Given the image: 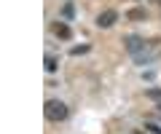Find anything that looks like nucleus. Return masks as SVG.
Returning a JSON list of instances; mask_svg holds the SVG:
<instances>
[{
	"mask_svg": "<svg viewBox=\"0 0 161 134\" xmlns=\"http://www.w3.org/2000/svg\"><path fill=\"white\" fill-rule=\"evenodd\" d=\"M43 113H46V118L48 121H54V123H59V121H64L67 118V105L64 102H59V99H48L46 102V107H43Z\"/></svg>",
	"mask_w": 161,
	"mask_h": 134,
	"instance_id": "nucleus-1",
	"label": "nucleus"
},
{
	"mask_svg": "<svg viewBox=\"0 0 161 134\" xmlns=\"http://www.w3.org/2000/svg\"><path fill=\"white\" fill-rule=\"evenodd\" d=\"M150 59H153V56H150V54H145V51H142V54H134V62H137V64H148Z\"/></svg>",
	"mask_w": 161,
	"mask_h": 134,
	"instance_id": "nucleus-10",
	"label": "nucleus"
},
{
	"mask_svg": "<svg viewBox=\"0 0 161 134\" xmlns=\"http://www.w3.org/2000/svg\"><path fill=\"white\" fill-rule=\"evenodd\" d=\"M89 48H92L89 43H80V46H73V48H70V54H73V56H80V54H89Z\"/></svg>",
	"mask_w": 161,
	"mask_h": 134,
	"instance_id": "nucleus-8",
	"label": "nucleus"
},
{
	"mask_svg": "<svg viewBox=\"0 0 161 134\" xmlns=\"http://www.w3.org/2000/svg\"><path fill=\"white\" fill-rule=\"evenodd\" d=\"M62 19H64V22H73V19H75V3L67 0V3L62 6Z\"/></svg>",
	"mask_w": 161,
	"mask_h": 134,
	"instance_id": "nucleus-6",
	"label": "nucleus"
},
{
	"mask_svg": "<svg viewBox=\"0 0 161 134\" xmlns=\"http://www.w3.org/2000/svg\"><path fill=\"white\" fill-rule=\"evenodd\" d=\"M54 35H57V38H62V40H70V38H73V29H70L67 24H64V19H62V22H57V24H54Z\"/></svg>",
	"mask_w": 161,
	"mask_h": 134,
	"instance_id": "nucleus-4",
	"label": "nucleus"
},
{
	"mask_svg": "<svg viewBox=\"0 0 161 134\" xmlns=\"http://www.w3.org/2000/svg\"><path fill=\"white\" fill-rule=\"evenodd\" d=\"M115 22H118V11H115V8H108V11H102V13L97 16V27H99V29L113 27Z\"/></svg>",
	"mask_w": 161,
	"mask_h": 134,
	"instance_id": "nucleus-3",
	"label": "nucleus"
},
{
	"mask_svg": "<svg viewBox=\"0 0 161 134\" xmlns=\"http://www.w3.org/2000/svg\"><path fill=\"white\" fill-rule=\"evenodd\" d=\"M126 19L129 22H145V19H148V11H145V8H129L126 11Z\"/></svg>",
	"mask_w": 161,
	"mask_h": 134,
	"instance_id": "nucleus-5",
	"label": "nucleus"
},
{
	"mask_svg": "<svg viewBox=\"0 0 161 134\" xmlns=\"http://www.w3.org/2000/svg\"><path fill=\"white\" fill-rule=\"evenodd\" d=\"M57 67H59V59L48 54V56H46V72H57Z\"/></svg>",
	"mask_w": 161,
	"mask_h": 134,
	"instance_id": "nucleus-7",
	"label": "nucleus"
},
{
	"mask_svg": "<svg viewBox=\"0 0 161 134\" xmlns=\"http://www.w3.org/2000/svg\"><path fill=\"white\" fill-rule=\"evenodd\" d=\"M145 129H148L150 134H161V126H158V123H145Z\"/></svg>",
	"mask_w": 161,
	"mask_h": 134,
	"instance_id": "nucleus-11",
	"label": "nucleus"
},
{
	"mask_svg": "<svg viewBox=\"0 0 161 134\" xmlns=\"http://www.w3.org/2000/svg\"><path fill=\"white\" fill-rule=\"evenodd\" d=\"M124 46H126L129 54H142V51H148V48H150V43H145L142 38H137V35H129L126 40H124Z\"/></svg>",
	"mask_w": 161,
	"mask_h": 134,
	"instance_id": "nucleus-2",
	"label": "nucleus"
},
{
	"mask_svg": "<svg viewBox=\"0 0 161 134\" xmlns=\"http://www.w3.org/2000/svg\"><path fill=\"white\" fill-rule=\"evenodd\" d=\"M158 113H161V102H158Z\"/></svg>",
	"mask_w": 161,
	"mask_h": 134,
	"instance_id": "nucleus-12",
	"label": "nucleus"
},
{
	"mask_svg": "<svg viewBox=\"0 0 161 134\" xmlns=\"http://www.w3.org/2000/svg\"><path fill=\"white\" fill-rule=\"evenodd\" d=\"M158 3H161V0H158Z\"/></svg>",
	"mask_w": 161,
	"mask_h": 134,
	"instance_id": "nucleus-13",
	"label": "nucleus"
},
{
	"mask_svg": "<svg viewBox=\"0 0 161 134\" xmlns=\"http://www.w3.org/2000/svg\"><path fill=\"white\" fill-rule=\"evenodd\" d=\"M145 97H148V99H156V102H161V88H158V86L148 88V91H145Z\"/></svg>",
	"mask_w": 161,
	"mask_h": 134,
	"instance_id": "nucleus-9",
	"label": "nucleus"
}]
</instances>
